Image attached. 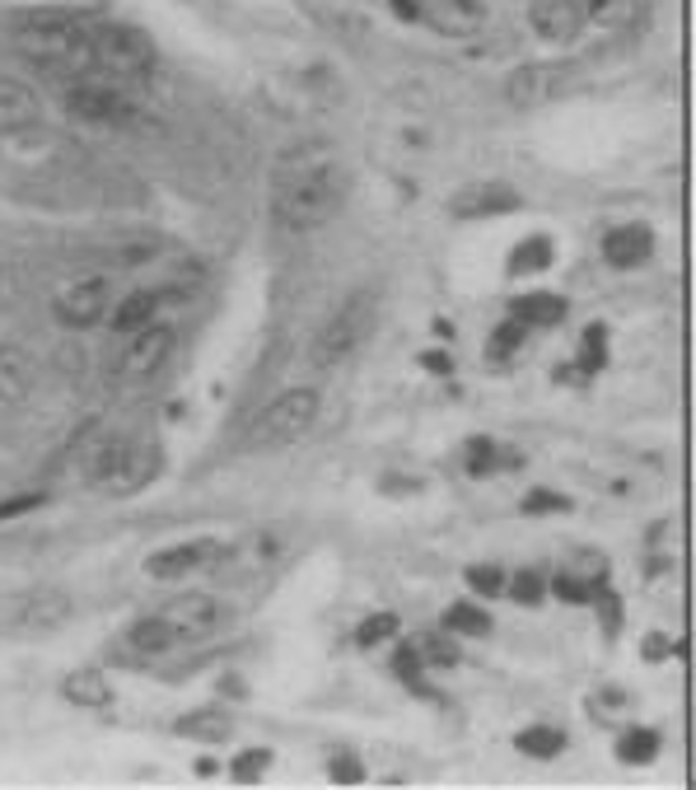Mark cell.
I'll use <instances>...</instances> for the list:
<instances>
[{"label":"cell","instance_id":"6da1fadb","mask_svg":"<svg viewBox=\"0 0 696 790\" xmlns=\"http://www.w3.org/2000/svg\"><path fill=\"white\" fill-rule=\"evenodd\" d=\"M351 178L336 164H313L290 173V183L276 188L272 197V216L285 230H313V224H327L336 211L346 207Z\"/></svg>","mask_w":696,"mask_h":790},{"label":"cell","instance_id":"7a4b0ae2","mask_svg":"<svg viewBox=\"0 0 696 790\" xmlns=\"http://www.w3.org/2000/svg\"><path fill=\"white\" fill-rule=\"evenodd\" d=\"M374 319H379V304L370 290H355V296L332 313V319L319 328V337H313V347H309V366L313 370H342L346 360H355V351H361L370 342V332H374Z\"/></svg>","mask_w":696,"mask_h":790},{"label":"cell","instance_id":"3957f363","mask_svg":"<svg viewBox=\"0 0 696 790\" xmlns=\"http://www.w3.org/2000/svg\"><path fill=\"white\" fill-rule=\"evenodd\" d=\"M154 463H160V459H154V444L150 440L108 431L84 454V478L94 482L99 491H137L154 472Z\"/></svg>","mask_w":696,"mask_h":790},{"label":"cell","instance_id":"277c9868","mask_svg":"<svg viewBox=\"0 0 696 790\" xmlns=\"http://www.w3.org/2000/svg\"><path fill=\"white\" fill-rule=\"evenodd\" d=\"M89 29L71 14H29L14 29V48L38 66H84Z\"/></svg>","mask_w":696,"mask_h":790},{"label":"cell","instance_id":"5b68a950","mask_svg":"<svg viewBox=\"0 0 696 790\" xmlns=\"http://www.w3.org/2000/svg\"><path fill=\"white\" fill-rule=\"evenodd\" d=\"M313 421H319V393L290 389L258 412V421L249 426V449H285L304 440L313 431Z\"/></svg>","mask_w":696,"mask_h":790},{"label":"cell","instance_id":"8992f818","mask_svg":"<svg viewBox=\"0 0 696 790\" xmlns=\"http://www.w3.org/2000/svg\"><path fill=\"white\" fill-rule=\"evenodd\" d=\"M84 61L99 66L103 76H145L154 66V42L141 29L103 24V29H89Z\"/></svg>","mask_w":696,"mask_h":790},{"label":"cell","instance_id":"52a82bcc","mask_svg":"<svg viewBox=\"0 0 696 790\" xmlns=\"http://www.w3.org/2000/svg\"><path fill=\"white\" fill-rule=\"evenodd\" d=\"M61 108L71 112V118H80V122H94V127H127L131 118H137L131 99L122 94V89L103 84V80H75L61 94Z\"/></svg>","mask_w":696,"mask_h":790},{"label":"cell","instance_id":"ba28073f","mask_svg":"<svg viewBox=\"0 0 696 790\" xmlns=\"http://www.w3.org/2000/svg\"><path fill=\"white\" fill-rule=\"evenodd\" d=\"M52 313L61 328H94L112 313V286L108 277H75L71 286L57 290Z\"/></svg>","mask_w":696,"mask_h":790},{"label":"cell","instance_id":"9c48e42d","mask_svg":"<svg viewBox=\"0 0 696 790\" xmlns=\"http://www.w3.org/2000/svg\"><path fill=\"white\" fill-rule=\"evenodd\" d=\"M169 351H173V332H169L164 323H150V328H141V332H131L127 347H122V356H118V379H122V383L150 379V374L169 360Z\"/></svg>","mask_w":696,"mask_h":790},{"label":"cell","instance_id":"30bf717a","mask_svg":"<svg viewBox=\"0 0 696 790\" xmlns=\"http://www.w3.org/2000/svg\"><path fill=\"white\" fill-rule=\"evenodd\" d=\"M528 24L537 38L547 42H575L579 38V24H585V10H579V0H528Z\"/></svg>","mask_w":696,"mask_h":790},{"label":"cell","instance_id":"8fae6325","mask_svg":"<svg viewBox=\"0 0 696 790\" xmlns=\"http://www.w3.org/2000/svg\"><path fill=\"white\" fill-rule=\"evenodd\" d=\"M416 19L448 38H467L482 24V6L477 0H416Z\"/></svg>","mask_w":696,"mask_h":790},{"label":"cell","instance_id":"7c38bea8","mask_svg":"<svg viewBox=\"0 0 696 790\" xmlns=\"http://www.w3.org/2000/svg\"><path fill=\"white\" fill-rule=\"evenodd\" d=\"M454 211L458 220H486V216H505V211H520V192L505 188V183H477V188H463L454 197Z\"/></svg>","mask_w":696,"mask_h":790},{"label":"cell","instance_id":"4fadbf2b","mask_svg":"<svg viewBox=\"0 0 696 790\" xmlns=\"http://www.w3.org/2000/svg\"><path fill=\"white\" fill-rule=\"evenodd\" d=\"M42 118V99L24 80L0 76V131H24Z\"/></svg>","mask_w":696,"mask_h":790},{"label":"cell","instance_id":"5bb4252c","mask_svg":"<svg viewBox=\"0 0 696 790\" xmlns=\"http://www.w3.org/2000/svg\"><path fill=\"white\" fill-rule=\"evenodd\" d=\"M561 76L566 71H556V66H524V71L510 76L505 94H510V103H520V108H543L561 89Z\"/></svg>","mask_w":696,"mask_h":790},{"label":"cell","instance_id":"9a60e30c","mask_svg":"<svg viewBox=\"0 0 696 790\" xmlns=\"http://www.w3.org/2000/svg\"><path fill=\"white\" fill-rule=\"evenodd\" d=\"M655 253V234L645 230V224H617V230L603 234V258L613 267H640Z\"/></svg>","mask_w":696,"mask_h":790},{"label":"cell","instance_id":"2e32d148","mask_svg":"<svg viewBox=\"0 0 696 790\" xmlns=\"http://www.w3.org/2000/svg\"><path fill=\"white\" fill-rule=\"evenodd\" d=\"M38 389V360L24 347H0V398L24 402Z\"/></svg>","mask_w":696,"mask_h":790},{"label":"cell","instance_id":"e0dca14e","mask_svg":"<svg viewBox=\"0 0 696 790\" xmlns=\"http://www.w3.org/2000/svg\"><path fill=\"white\" fill-rule=\"evenodd\" d=\"M164 618L183 631V641H192V637H201V631H211L220 622V603L211 594H183L164 608Z\"/></svg>","mask_w":696,"mask_h":790},{"label":"cell","instance_id":"ac0fdd59","mask_svg":"<svg viewBox=\"0 0 696 790\" xmlns=\"http://www.w3.org/2000/svg\"><path fill=\"white\" fill-rule=\"evenodd\" d=\"M206 557H215V543H178L150 557V576L154 580H178V576H192L206 567Z\"/></svg>","mask_w":696,"mask_h":790},{"label":"cell","instance_id":"d6986e66","mask_svg":"<svg viewBox=\"0 0 696 790\" xmlns=\"http://www.w3.org/2000/svg\"><path fill=\"white\" fill-rule=\"evenodd\" d=\"M510 319L524 323V328H552V323L566 319V300L547 296V290H533V296H520L510 304Z\"/></svg>","mask_w":696,"mask_h":790},{"label":"cell","instance_id":"ffe728a7","mask_svg":"<svg viewBox=\"0 0 696 790\" xmlns=\"http://www.w3.org/2000/svg\"><path fill=\"white\" fill-rule=\"evenodd\" d=\"M178 641H183V631H178L164 613L141 618L137 627L127 631V646H131V650H141V654H164V650H173Z\"/></svg>","mask_w":696,"mask_h":790},{"label":"cell","instance_id":"44dd1931","mask_svg":"<svg viewBox=\"0 0 696 790\" xmlns=\"http://www.w3.org/2000/svg\"><path fill=\"white\" fill-rule=\"evenodd\" d=\"M61 692H65V702L80 707V711H103L112 702L108 679H103V673H94V669H75L71 679L61 683Z\"/></svg>","mask_w":696,"mask_h":790},{"label":"cell","instance_id":"7402d4cb","mask_svg":"<svg viewBox=\"0 0 696 790\" xmlns=\"http://www.w3.org/2000/svg\"><path fill=\"white\" fill-rule=\"evenodd\" d=\"M154 309H160V296H150V290H137V296H127L118 309H112V328H118L122 337L141 332L154 323Z\"/></svg>","mask_w":696,"mask_h":790},{"label":"cell","instance_id":"603a6c76","mask_svg":"<svg viewBox=\"0 0 696 790\" xmlns=\"http://www.w3.org/2000/svg\"><path fill=\"white\" fill-rule=\"evenodd\" d=\"M556 258V243L547 234H533L524 243H514L510 248V272L514 277H528V272H543V267Z\"/></svg>","mask_w":696,"mask_h":790},{"label":"cell","instance_id":"cb8c5ba5","mask_svg":"<svg viewBox=\"0 0 696 790\" xmlns=\"http://www.w3.org/2000/svg\"><path fill=\"white\" fill-rule=\"evenodd\" d=\"M514 749H524L528 758H556L561 749H566V734L552 730V726H528L514 734Z\"/></svg>","mask_w":696,"mask_h":790},{"label":"cell","instance_id":"d4e9b609","mask_svg":"<svg viewBox=\"0 0 696 790\" xmlns=\"http://www.w3.org/2000/svg\"><path fill=\"white\" fill-rule=\"evenodd\" d=\"M444 631H448V637H486L491 618L482 613L477 603H454V608L444 613Z\"/></svg>","mask_w":696,"mask_h":790},{"label":"cell","instance_id":"484cf974","mask_svg":"<svg viewBox=\"0 0 696 790\" xmlns=\"http://www.w3.org/2000/svg\"><path fill=\"white\" fill-rule=\"evenodd\" d=\"M579 10H585L589 19H598V24L617 29V24H632L636 10H640V0H579Z\"/></svg>","mask_w":696,"mask_h":790},{"label":"cell","instance_id":"4316f807","mask_svg":"<svg viewBox=\"0 0 696 790\" xmlns=\"http://www.w3.org/2000/svg\"><path fill=\"white\" fill-rule=\"evenodd\" d=\"M524 342H528V328L524 323H501L496 328V337H491V347H486V356L491 360H496V366H501V360H510V356H520L524 351Z\"/></svg>","mask_w":696,"mask_h":790},{"label":"cell","instance_id":"83f0119b","mask_svg":"<svg viewBox=\"0 0 696 790\" xmlns=\"http://www.w3.org/2000/svg\"><path fill=\"white\" fill-rule=\"evenodd\" d=\"M178 734L224 739V734H230V716H224V711H196V716H188V720H178Z\"/></svg>","mask_w":696,"mask_h":790},{"label":"cell","instance_id":"f1b7e54d","mask_svg":"<svg viewBox=\"0 0 696 790\" xmlns=\"http://www.w3.org/2000/svg\"><path fill=\"white\" fill-rule=\"evenodd\" d=\"M655 753H659V734L655 730H632V734H622V743H617L622 762H655Z\"/></svg>","mask_w":696,"mask_h":790},{"label":"cell","instance_id":"f546056e","mask_svg":"<svg viewBox=\"0 0 696 790\" xmlns=\"http://www.w3.org/2000/svg\"><path fill=\"white\" fill-rule=\"evenodd\" d=\"M389 637H397V618L393 613H374V618L361 622V631H355V641H361V646H379V641H389Z\"/></svg>","mask_w":696,"mask_h":790},{"label":"cell","instance_id":"4dcf8cb0","mask_svg":"<svg viewBox=\"0 0 696 790\" xmlns=\"http://www.w3.org/2000/svg\"><path fill=\"white\" fill-rule=\"evenodd\" d=\"M579 360H585V370H603V360H608V332L603 328H589L585 332V347H579Z\"/></svg>","mask_w":696,"mask_h":790},{"label":"cell","instance_id":"1f68e13d","mask_svg":"<svg viewBox=\"0 0 696 790\" xmlns=\"http://www.w3.org/2000/svg\"><path fill=\"white\" fill-rule=\"evenodd\" d=\"M510 594L520 599V603H543L547 584H543V576H537V571H520V576L510 580Z\"/></svg>","mask_w":696,"mask_h":790},{"label":"cell","instance_id":"d6a6232c","mask_svg":"<svg viewBox=\"0 0 696 790\" xmlns=\"http://www.w3.org/2000/svg\"><path fill=\"white\" fill-rule=\"evenodd\" d=\"M327 777L342 781V786H355V781H365V767L355 762L351 753H332V758H327Z\"/></svg>","mask_w":696,"mask_h":790},{"label":"cell","instance_id":"836d02e7","mask_svg":"<svg viewBox=\"0 0 696 790\" xmlns=\"http://www.w3.org/2000/svg\"><path fill=\"white\" fill-rule=\"evenodd\" d=\"M19 304V267L0 253V313Z\"/></svg>","mask_w":696,"mask_h":790},{"label":"cell","instance_id":"e575fe53","mask_svg":"<svg viewBox=\"0 0 696 790\" xmlns=\"http://www.w3.org/2000/svg\"><path fill=\"white\" fill-rule=\"evenodd\" d=\"M266 767H272V749H258V753H239L234 758V777L239 781H258Z\"/></svg>","mask_w":696,"mask_h":790},{"label":"cell","instance_id":"d590c367","mask_svg":"<svg viewBox=\"0 0 696 790\" xmlns=\"http://www.w3.org/2000/svg\"><path fill=\"white\" fill-rule=\"evenodd\" d=\"M552 590H556L561 599H566V603H594V590H589V584H579L575 576H556V580H552Z\"/></svg>","mask_w":696,"mask_h":790},{"label":"cell","instance_id":"8d00e7d4","mask_svg":"<svg viewBox=\"0 0 696 790\" xmlns=\"http://www.w3.org/2000/svg\"><path fill=\"white\" fill-rule=\"evenodd\" d=\"M421 650H425V660H435V664H454V660H458L454 641H444V637H425Z\"/></svg>","mask_w":696,"mask_h":790},{"label":"cell","instance_id":"74e56055","mask_svg":"<svg viewBox=\"0 0 696 790\" xmlns=\"http://www.w3.org/2000/svg\"><path fill=\"white\" fill-rule=\"evenodd\" d=\"M467 580H473V590H482V594H496L501 584H505V576L496 567H473V571H467Z\"/></svg>","mask_w":696,"mask_h":790},{"label":"cell","instance_id":"f35d334b","mask_svg":"<svg viewBox=\"0 0 696 790\" xmlns=\"http://www.w3.org/2000/svg\"><path fill=\"white\" fill-rule=\"evenodd\" d=\"M393 669L402 673V679H421V650H416V646H402L397 660H393Z\"/></svg>","mask_w":696,"mask_h":790},{"label":"cell","instance_id":"ab89813d","mask_svg":"<svg viewBox=\"0 0 696 790\" xmlns=\"http://www.w3.org/2000/svg\"><path fill=\"white\" fill-rule=\"evenodd\" d=\"M467 449H473V454H467V468H473V472H486L491 463H496V454H491V440H473Z\"/></svg>","mask_w":696,"mask_h":790},{"label":"cell","instance_id":"60d3db41","mask_svg":"<svg viewBox=\"0 0 696 790\" xmlns=\"http://www.w3.org/2000/svg\"><path fill=\"white\" fill-rule=\"evenodd\" d=\"M524 510H566V496H552V491H533Z\"/></svg>","mask_w":696,"mask_h":790},{"label":"cell","instance_id":"b9f144b4","mask_svg":"<svg viewBox=\"0 0 696 790\" xmlns=\"http://www.w3.org/2000/svg\"><path fill=\"white\" fill-rule=\"evenodd\" d=\"M421 366H425V370H435V374H448V370H454V366H448V356H440V351L421 356Z\"/></svg>","mask_w":696,"mask_h":790},{"label":"cell","instance_id":"7bdbcfd3","mask_svg":"<svg viewBox=\"0 0 696 790\" xmlns=\"http://www.w3.org/2000/svg\"><path fill=\"white\" fill-rule=\"evenodd\" d=\"M664 650H668V641L659 637V631H649V641H645V654H649V660H659Z\"/></svg>","mask_w":696,"mask_h":790},{"label":"cell","instance_id":"ee69618b","mask_svg":"<svg viewBox=\"0 0 696 790\" xmlns=\"http://www.w3.org/2000/svg\"><path fill=\"white\" fill-rule=\"evenodd\" d=\"M393 14L397 19H416V0H393Z\"/></svg>","mask_w":696,"mask_h":790}]
</instances>
